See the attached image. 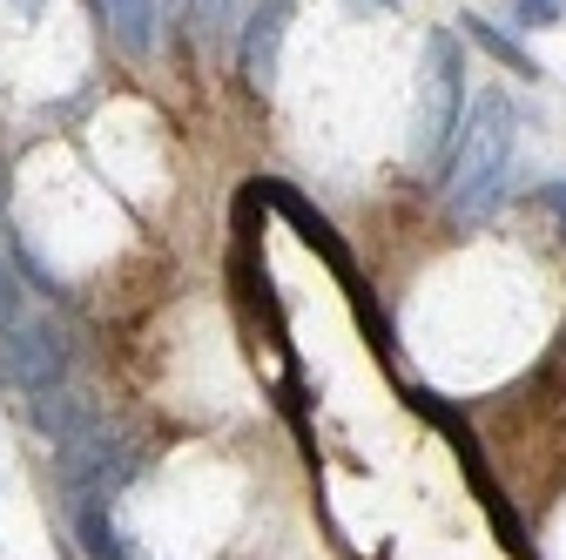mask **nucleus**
Segmentation results:
<instances>
[{"instance_id": "1", "label": "nucleus", "mask_w": 566, "mask_h": 560, "mask_svg": "<svg viewBox=\"0 0 566 560\" xmlns=\"http://www.w3.org/2000/svg\"><path fill=\"white\" fill-rule=\"evenodd\" d=\"M513 156H520V108H513V95L506 89H479V102L465 108V135H459L452 163H446V209H452L459 230L485 224L492 209L506 203Z\"/></svg>"}, {"instance_id": "2", "label": "nucleus", "mask_w": 566, "mask_h": 560, "mask_svg": "<svg viewBox=\"0 0 566 560\" xmlns=\"http://www.w3.org/2000/svg\"><path fill=\"white\" fill-rule=\"evenodd\" d=\"M465 48L452 28H432L424 34V102H418V135H411V156L432 169L459 149L465 135Z\"/></svg>"}, {"instance_id": "3", "label": "nucleus", "mask_w": 566, "mask_h": 560, "mask_svg": "<svg viewBox=\"0 0 566 560\" xmlns=\"http://www.w3.org/2000/svg\"><path fill=\"white\" fill-rule=\"evenodd\" d=\"M128 473H135V453L108 426L82 433L75 446H61V479H67V500H75V507H108Z\"/></svg>"}, {"instance_id": "4", "label": "nucleus", "mask_w": 566, "mask_h": 560, "mask_svg": "<svg viewBox=\"0 0 566 560\" xmlns=\"http://www.w3.org/2000/svg\"><path fill=\"white\" fill-rule=\"evenodd\" d=\"M0 378L21 392H54L67 378V331L48 318H21L14 331H0Z\"/></svg>"}, {"instance_id": "5", "label": "nucleus", "mask_w": 566, "mask_h": 560, "mask_svg": "<svg viewBox=\"0 0 566 560\" xmlns=\"http://www.w3.org/2000/svg\"><path fill=\"white\" fill-rule=\"evenodd\" d=\"M291 14H297V0H256V8L243 14L237 68H243V89H250V95H270V89H276V48H283Z\"/></svg>"}, {"instance_id": "6", "label": "nucleus", "mask_w": 566, "mask_h": 560, "mask_svg": "<svg viewBox=\"0 0 566 560\" xmlns=\"http://www.w3.org/2000/svg\"><path fill=\"white\" fill-rule=\"evenodd\" d=\"M28 418H34V426H41L54 446H75L82 433H95V426H102V412H95L82 392H61V385H54V392H41V398L28 405Z\"/></svg>"}, {"instance_id": "7", "label": "nucleus", "mask_w": 566, "mask_h": 560, "mask_svg": "<svg viewBox=\"0 0 566 560\" xmlns=\"http://www.w3.org/2000/svg\"><path fill=\"white\" fill-rule=\"evenodd\" d=\"M263 196H270V203H276L283 217H291V224H297V230H304V237H311V243H317L331 263H337V270H350V263H344V250H337V237H331V224H324V217H311V203H304L297 189H283V183H263Z\"/></svg>"}, {"instance_id": "8", "label": "nucleus", "mask_w": 566, "mask_h": 560, "mask_svg": "<svg viewBox=\"0 0 566 560\" xmlns=\"http://www.w3.org/2000/svg\"><path fill=\"white\" fill-rule=\"evenodd\" d=\"M102 21L122 41V54H149V0H102Z\"/></svg>"}, {"instance_id": "9", "label": "nucleus", "mask_w": 566, "mask_h": 560, "mask_svg": "<svg viewBox=\"0 0 566 560\" xmlns=\"http://www.w3.org/2000/svg\"><path fill=\"white\" fill-rule=\"evenodd\" d=\"M459 21H465V41H472V48H485L492 61H506L513 75H539V61H533L506 28H492V21H479V14H459Z\"/></svg>"}, {"instance_id": "10", "label": "nucleus", "mask_w": 566, "mask_h": 560, "mask_svg": "<svg viewBox=\"0 0 566 560\" xmlns=\"http://www.w3.org/2000/svg\"><path fill=\"white\" fill-rule=\"evenodd\" d=\"M21 324V284H14V270L0 263V331H14Z\"/></svg>"}, {"instance_id": "11", "label": "nucleus", "mask_w": 566, "mask_h": 560, "mask_svg": "<svg viewBox=\"0 0 566 560\" xmlns=\"http://www.w3.org/2000/svg\"><path fill=\"white\" fill-rule=\"evenodd\" d=\"M513 21L520 28H559V0H520Z\"/></svg>"}, {"instance_id": "12", "label": "nucleus", "mask_w": 566, "mask_h": 560, "mask_svg": "<svg viewBox=\"0 0 566 560\" xmlns=\"http://www.w3.org/2000/svg\"><path fill=\"white\" fill-rule=\"evenodd\" d=\"M223 14H230V0H196V28H202V34H217Z\"/></svg>"}, {"instance_id": "13", "label": "nucleus", "mask_w": 566, "mask_h": 560, "mask_svg": "<svg viewBox=\"0 0 566 560\" xmlns=\"http://www.w3.org/2000/svg\"><path fill=\"white\" fill-rule=\"evenodd\" d=\"M539 203H553V209H559V224H566V183H546V189H539Z\"/></svg>"}]
</instances>
